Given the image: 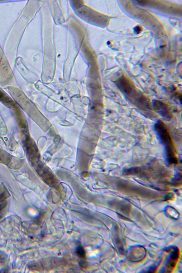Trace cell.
Here are the masks:
<instances>
[{"label":"cell","instance_id":"2","mask_svg":"<svg viewBox=\"0 0 182 273\" xmlns=\"http://www.w3.org/2000/svg\"><path fill=\"white\" fill-rule=\"evenodd\" d=\"M154 128L161 142L165 146L168 162L172 165L176 164L178 162V159L167 126L162 121L158 120L155 123Z\"/></svg>","mask_w":182,"mask_h":273},{"label":"cell","instance_id":"5","mask_svg":"<svg viewBox=\"0 0 182 273\" xmlns=\"http://www.w3.org/2000/svg\"><path fill=\"white\" fill-rule=\"evenodd\" d=\"M142 28L140 26H136L133 28L134 32L136 34H139L141 32Z\"/></svg>","mask_w":182,"mask_h":273},{"label":"cell","instance_id":"1","mask_svg":"<svg viewBox=\"0 0 182 273\" xmlns=\"http://www.w3.org/2000/svg\"><path fill=\"white\" fill-rule=\"evenodd\" d=\"M115 83L129 102L144 114L150 118L155 117L150 99L136 88L127 78L121 76Z\"/></svg>","mask_w":182,"mask_h":273},{"label":"cell","instance_id":"6","mask_svg":"<svg viewBox=\"0 0 182 273\" xmlns=\"http://www.w3.org/2000/svg\"><path fill=\"white\" fill-rule=\"evenodd\" d=\"M87 263L85 261H82L80 262V265L81 267L83 268H85L87 267Z\"/></svg>","mask_w":182,"mask_h":273},{"label":"cell","instance_id":"4","mask_svg":"<svg viewBox=\"0 0 182 273\" xmlns=\"http://www.w3.org/2000/svg\"><path fill=\"white\" fill-rule=\"evenodd\" d=\"M76 254L78 257L80 259H85L86 258L87 254L84 247L81 246H78L76 250Z\"/></svg>","mask_w":182,"mask_h":273},{"label":"cell","instance_id":"3","mask_svg":"<svg viewBox=\"0 0 182 273\" xmlns=\"http://www.w3.org/2000/svg\"><path fill=\"white\" fill-rule=\"evenodd\" d=\"M152 109L166 121H171L173 115L170 108L165 103L159 100H153L151 103Z\"/></svg>","mask_w":182,"mask_h":273}]
</instances>
